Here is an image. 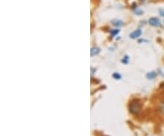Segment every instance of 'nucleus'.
Returning a JSON list of instances; mask_svg holds the SVG:
<instances>
[{
	"mask_svg": "<svg viewBox=\"0 0 164 136\" xmlns=\"http://www.w3.org/2000/svg\"><path fill=\"white\" fill-rule=\"evenodd\" d=\"M148 24H149L150 26L153 27V28H160V27L162 26V23L161 19L158 18V17H152L149 18Z\"/></svg>",
	"mask_w": 164,
	"mask_h": 136,
	"instance_id": "f257e3e1",
	"label": "nucleus"
},
{
	"mask_svg": "<svg viewBox=\"0 0 164 136\" xmlns=\"http://www.w3.org/2000/svg\"><path fill=\"white\" fill-rule=\"evenodd\" d=\"M140 104L138 101H132L129 104V110L133 114H138L140 112Z\"/></svg>",
	"mask_w": 164,
	"mask_h": 136,
	"instance_id": "f03ea898",
	"label": "nucleus"
},
{
	"mask_svg": "<svg viewBox=\"0 0 164 136\" xmlns=\"http://www.w3.org/2000/svg\"><path fill=\"white\" fill-rule=\"evenodd\" d=\"M142 35V30L141 28H138L136 30H134L133 32H131L129 34V38L130 39H139L140 37H141Z\"/></svg>",
	"mask_w": 164,
	"mask_h": 136,
	"instance_id": "7ed1b4c3",
	"label": "nucleus"
},
{
	"mask_svg": "<svg viewBox=\"0 0 164 136\" xmlns=\"http://www.w3.org/2000/svg\"><path fill=\"white\" fill-rule=\"evenodd\" d=\"M157 75H158V73L156 72V71H150V72H148L147 74H146V78L148 79H155L156 77H157Z\"/></svg>",
	"mask_w": 164,
	"mask_h": 136,
	"instance_id": "20e7f679",
	"label": "nucleus"
},
{
	"mask_svg": "<svg viewBox=\"0 0 164 136\" xmlns=\"http://www.w3.org/2000/svg\"><path fill=\"white\" fill-rule=\"evenodd\" d=\"M100 49L98 48V47H93V48H91V50H90V55H91L92 57H94V56L100 54Z\"/></svg>",
	"mask_w": 164,
	"mask_h": 136,
	"instance_id": "39448f33",
	"label": "nucleus"
},
{
	"mask_svg": "<svg viewBox=\"0 0 164 136\" xmlns=\"http://www.w3.org/2000/svg\"><path fill=\"white\" fill-rule=\"evenodd\" d=\"M112 24H113L115 27H117V28H120V27H122V26L124 25V23H123L121 20H118V19L113 20V21H112Z\"/></svg>",
	"mask_w": 164,
	"mask_h": 136,
	"instance_id": "423d86ee",
	"label": "nucleus"
},
{
	"mask_svg": "<svg viewBox=\"0 0 164 136\" xmlns=\"http://www.w3.org/2000/svg\"><path fill=\"white\" fill-rule=\"evenodd\" d=\"M129 61V57L128 55H125V56L122 58V60H121V62H122L123 64H128Z\"/></svg>",
	"mask_w": 164,
	"mask_h": 136,
	"instance_id": "0eeeda50",
	"label": "nucleus"
},
{
	"mask_svg": "<svg viewBox=\"0 0 164 136\" xmlns=\"http://www.w3.org/2000/svg\"><path fill=\"white\" fill-rule=\"evenodd\" d=\"M112 77H113L115 79H117V80H118V79H121V75H120L119 73H118V72H114L113 75H112Z\"/></svg>",
	"mask_w": 164,
	"mask_h": 136,
	"instance_id": "6e6552de",
	"label": "nucleus"
},
{
	"mask_svg": "<svg viewBox=\"0 0 164 136\" xmlns=\"http://www.w3.org/2000/svg\"><path fill=\"white\" fill-rule=\"evenodd\" d=\"M119 33V29H114V30H111V37H115L117 34Z\"/></svg>",
	"mask_w": 164,
	"mask_h": 136,
	"instance_id": "1a4fd4ad",
	"label": "nucleus"
},
{
	"mask_svg": "<svg viewBox=\"0 0 164 136\" xmlns=\"http://www.w3.org/2000/svg\"><path fill=\"white\" fill-rule=\"evenodd\" d=\"M159 14H160V16H161V17H164V7L159 9Z\"/></svg>",
	"mask_w": 164,
	"mask_h": 136,
	"instance_id": "9d476101",
	"label": "nucleus"
},
{
	"mask_svg": "<svg viewBox=\"0 0 164 136\" xmlns=\"http://www.w3.org/2000/svg\"><path fill=\"white\" fill-rule=\"evenodd\" d=\"M134 12H135V14H136V15H141V14L143 13V11H142L141 9H138V10L134 9Z\"/></svg>",
	"mask_w": 164,
	"mask_h": 136,
	"instance_id": "9b49d317",
	"label": "nucleus"
},
{
	"mask_svg": "<svg viewBox=\"0 0 164 136\" xmlns=\"http://www.w3.org/2000/svg\"><path fill=\"white\" fill-rule=\"evenodd\" d=\"M160 111L162 112V113H163L164 114V101L163 102H162V104H161V106H160Z\"/></svg>",
	"mask_w": 164,
	"mask_h": 136,
	"instance_id": "f8f14e48",
	"label": "nucleus"
},
{
	"mask_svg": "<svg viewBox=\"0 0 164 136\" xmlns=\"http://www.w3.org/2000/svg\"><path fill=\"white\" fill-rule=\"evenodd\" d=\"M163 25H164V21H163Z\"/></svg>",
	"mask_w": 164,
	"mask_h": 136,
	"instance_id": "ddd939ff",
	"label": "nucleus"
}]
</instances>
